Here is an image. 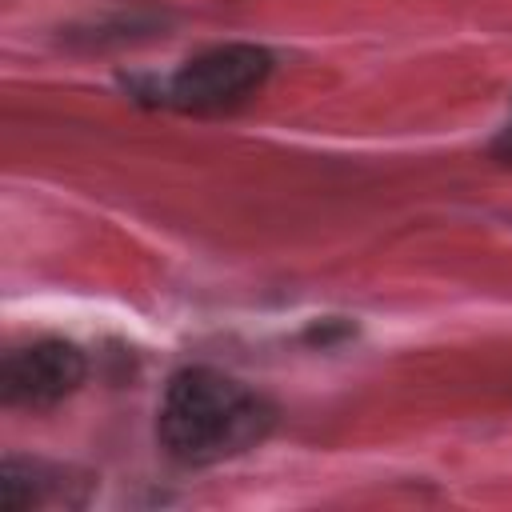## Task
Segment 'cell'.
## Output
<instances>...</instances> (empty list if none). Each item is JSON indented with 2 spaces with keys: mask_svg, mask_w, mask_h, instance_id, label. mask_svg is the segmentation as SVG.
Wrapping results in <instances>:
<instances>
[{
  "mask_svg": "<svg viewBox=\"0 0 512 512\" xmlns=\"http://www.w3.org/2000/svg\"><path fill=\"white\" fill-rule=\"evenodd\" d=\"M268 428H272V404L256 388L216 368L176 372L156 412L160 448L192 468L220 464L256 448L268 436Z\"/></svg>",
  "mask_w": 512,
  "mask_h": 512,
  "instance_id": "1",
  "label": "cell"
},
{
  "mask_svg": "<svg viewBox=\"0 0 512 512\" xmlns=\"http://www.w3.org/2000/svg\"><path fill=\"white\" fill-rule=\"evenodd\" d=\"M272 72V56L256 44H220L184 60L156 84V100L180 112H216L252 96Z\"/></svg>",
  "mask_w": 512,
  "mask_h": 512,
  "instance_id": "2",
  "label": "cell"
},
{
  "mask_svg": "<svg viewBox=\"0 0 512 512\" xmlns=\"http://www.w3.org/2000/svg\"><path fill=\"white\" fill-rule=\"evenodd\" d=\"M84 352L68 340H36L4 356L0 396L12 408H52L72 396L84 380Z\"/></svg>",
  "mask_w": 512,
  "mask_h": 512,
  "instance_id": "3",
  "label": "cell"
}]
</instances>
